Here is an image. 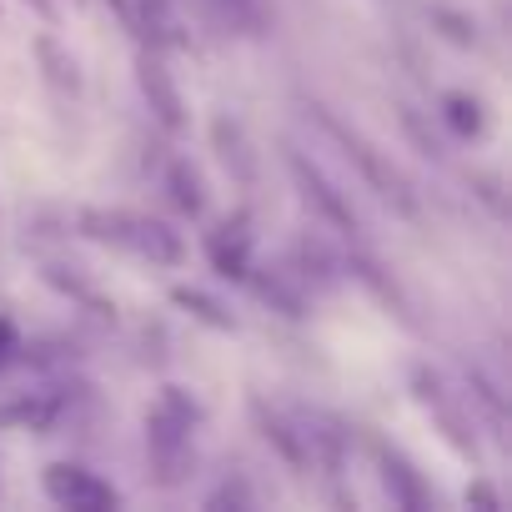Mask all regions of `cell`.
I'll return each instance as SVG.
<instances>
[{"instance_id":"1","label":"cell","mask_w":512,"mask_h":512,"mask_svg":"<svg viewBox=\"0 0 512 512\" xmlns=\"http://www.w3.org/2000/svg\"><path fill=\"white\" fill-rule=\"evenodd\" d=\"M76 231L96 246H111L141 267H181L186 262V241L171 221L146 216V211H126V206H81L76 211Z\"/></svg>"},{"instance_id":"2","label":"cell","mask_w":512,"mask_h":512,"mask_svg":"<svg viewBox=\"0 0 512 512\" xmlns=\"http://www.w3.org/2000/svg\"><path fill=\"white\" fill-rule=\"evenodd\" d=\"M196 432H201V402L186 387H161L146 407V462L161 487H176L196 472Z\"/></svg>"},{"instance_id":"3","label":"cell","mask_w":512,"mask_h":512,"mask_svg":"<svg viewBox=\"0 0 512 512\" xmlns=\"http://www.w3.org/2000/svg\"><path fill=\"white\" fill-rule=\"evenodd\" d=\"M312 121H317V126H322V131H327V136H332V141L347 151V161L362 171V181H367L382 201H392L402 216H417V191H412V181H407V176L392 166V156H387V151H377L362 131H352L347 121H337L327 106H312Z\"/></svg>"},{"instance_id":"4","label":"cell","mask_w":512,"mask_h":512,"mask_svg":"<svg viewBox=\"0 0 512 512\" xmlns=\"http://www.w3.org/2000/svg\"><path fill=\"white\" fill-rule=\"evenodd\" d=\"M412 392H417L422 412L437 422L442 442H447L457 457L477 462V457H482V447H477V412H472V397H467V392H452V387H447V377H442V372H432L427 362H417V367H412Z\"/></svg>"},{"instance_id":"5","label":"cell","mask_w":512,"mask_h":512,"mask_svg":"<svg viewBox=\"0 0 512 512\" xmlns=\"http://www.w3.org/2000/svg\"><path fill=\"white\" fill-rule=\"evenodd\" d=\"M41 487H46L51 502H61V507H86V512H101V507H116V502H121V492H116L101 472H91V467H81V462H51V467L41 472Z\"/></svg>"},{"instance_id":"6","label":"cell","mask_w":512,"mask_h":512,"mask_svg":"<svg viewBox=\"0 0 512 512\" xmlns=\"http://www.w3.org/2000/svg\"><path fill=\"white\" fill-rule=\"evenodd\" d=\"M136 81H141V96H146L151 116L161 121V131L181 136V131H186V101H181V91H176V81H171V71H166V61H161V46H146V41H141Z\"/></svg>"},{"instance_id":"7","label":"cell","mask_w":512,"mask_h":512,"mask_svg":"<svg viewBox=\"0 0 512 512\" xmlns=\"http://www.w3.org/2000/svg\"><path fill=\"white\" fill-rule=\"evenodd\" d=\"M287 166H292V176L302 181V191H307V201L322 211V221H332L342 236H357L362 231V221H357V211H352V201L327 181V171L317 166V161H307L302 151H287Z\"/></svg>"},{"instance_id":"8","label":"cell","mask_w":512,"mask_h":512,"mask_svg":"<svg viewBox=\"0 0 512 512\" xmlns=\"http://www.w3.org/2000/svg\"><path fill=\"white\" fill-rule=\"evenodd\" d=\"M206 256H211V267L231 282H246L251 272V216L246 211H231L211 236H206Z\"/></svg>"},{"instance_id":"9","label":"cell","mask_w":512,"mask_h":512,"mask_svg":"<svg viewBox=\"0 0 512 512\" xmlns=\"http://www.w3.org/2000/svg\"><path fill=\"white\" fill-rule=\"evenodd\" d=\"M61 417V397L56 392H21L11 402H0V427H31L46 432Z\"/></svg>"},{"instance_id":"10","label":"cell","mask_w":512,"mask_h":512,"mask_svg":"<svg viewBox=\"0 0 512 512\" xmlns=\"http://www.w3.org/2000/svg\"><path fill=\"white\" fill-rule=\"evenodd\" d=\"M437 116H442V126H447L452 136H462V141H477V136L487 131V111H482V101H477L472 91H442Z\"/></svg>"},{"instance_id":"11","label":"cell","mask_w":512,"mask_h":512,"mask_svg":"<svg viewBox=\"0 0 512 512\" xmlns=\"http://www.w3.org/2000/svg\"><path fill=\"white\" fill-rule=\"evenodd\" d=\"M372 452H377V462H382V482H387V492L397 497V502H407V507H422L427 502V492H422V482H417V472L387 447V442H372Z\"/></svg>"},{"instance_id":"12","label":"cell","mask_w":512,"mask_h":512,"mask_svg":"<svg viewBox=\"0 0 512 512\" xmlns=\"http://www.w3.org/2000/svg\"><path fill=\"white\" fill-rule=\"evenodd\" d=\"M166 191H171L176 211H186V216H201V211H206V186H201V171H196L186 156H176V161H171V171H166Z\"/></svg>"},{"instance_id":"13","label":"cell","mask_w":512,"mask_h":512,"mask_svg":"<svg viewBox=\"0 0 512 512\" xmlns=\"http://www.w3.org/2000/svg\"><path fill=\"white\" fill-rule=\"evenodd\" d=\"M36 61L46 66V81L56 91H81V71H76V56L56 41V36H36Z\"/></svg>"},{"instance_id":"14","label":"cell","mask_w":512,"mask_h":512,"mask_svg":"<svg viewBox=\"0 0 512 512\" xmlns=\"http://www.w3.org/2000/svg\"><path fill=\"white\" fill-rule=\"evenodd\" d=\"M171 302H176V307H186V312H191L196 322H206V327H216V332H236V317H231V312H226L221 302H211L206 292L176 287V292H171Z\"/></svg>"},{"instance_id":"15","label":"cell","mask_w":512,"mask_h":512,"mask_svg":"<svg viewBox=\"0 0 512 512\" xmlns=\"http://www.w3.org/2000/svg\"><path fill=\"white\" fill-rule=\"evenodd\" d=\"M206 6H216L231 26H241V31H256L262 26V0H206Z\"/></svg>"},{"instance_id":"16","label":"cell","mask_w":512,"mask_h":512,"mask_svg":"<svg viewBox=\"0 0 512 512\" xmlns=\"http://www.w3.org/2000/svg\"><path fill=\"white\" fill-rule=\"evenodd\" d=\"M21 352V337H16V322L11 317H0V367H11Z\"/></svg>"},{"instance_id":"17","label":"cell","mask_w":512,"mask_h":512,"mask_svg":"<svg viewBox=\"0 0 512 512\" xmlns=\"http://www.w3.org/2000/svg\"><path fill=\"white\" fill-rule=\"evenodd\" d=\"M26 6H31L36 16H46V21H56V0H26Z\"/></svg>"},{"instance_id":"18","label":"cell","mask_w":512,"mask_h":512,"mask_svg":"<svg viewBox=\"0 0 512 512\" xmlns=\"http://www.w3.org/2000/svg\"><path fill=\"white\" fill-rule=\"evenodd\" d=\"M151 6H156V11H166V0H151Z\"/></svg>"}]
</instances>
